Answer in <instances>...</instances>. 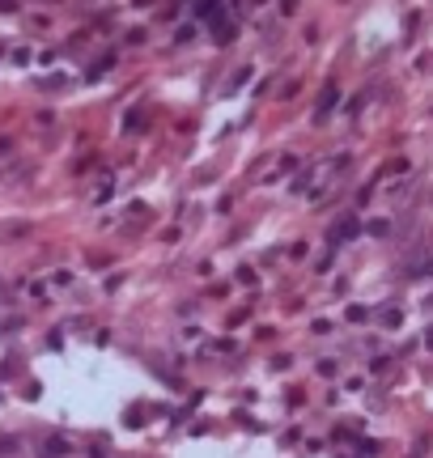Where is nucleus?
Segmentation results:
<instances>
[{"mask_svg": "<svg viewBox=\"0 0 433 458\" xmlns=\"http://www.w3.org/2000/svg\"><path fill=\"white\" fill-rule=\"evenodd\" d=\"M47 450H51V454H68V441H60V437H51V441H47Z\"/></svg>", "mask_w": 433, "mask_h": 458, "instance_id": "nucleus-1", "label": "nucleus"}]
</instances>
